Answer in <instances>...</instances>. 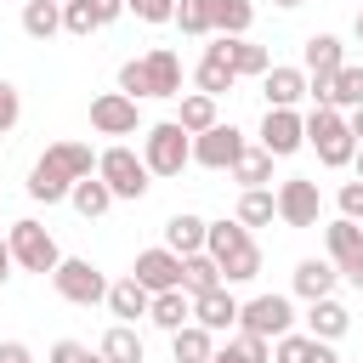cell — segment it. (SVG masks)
I'll return each instance as SVG.
<instances>
[{"mask_svg": "<svg viewBox=\"0 0 363 363\" xmlns=\"http://www.w3.org/2000/svg\"><path fill=\"white\" fill-rule=\"evenodd\" d=\"M204 250L221 267V284H255L261 278V244L250 238V227L238 216H221L204 227Z\"/></svg>", "mask_w": 363, "mask_h": 363, "instance_id": "6da1fadb", "label": "cell"}, {"mask_svg": "<svg viewBox=\"0 0 363 363\" xmlns=\"http://www.w3.org/2000/svg\"><path fill=\"white\" fill-rule=\"evenodd\" d=\"M306 147L318 153V164L329 170H352V153H357V136L346 130V113L340 108H306Z\"/></svg>", "mask_w": 363, "mask_h": 363, "instance_id": "7a4b0ae2", "label": "cell"}, {"mask_svg": "<svg viewBox=\"0 0 363 363\" xmlns=\"http://www.w3.org/2000/svg\"><path fill=\"white\" fill-rule=\"evenodd\" d=\"M142 164L147 176H182L193 164V136L176 125V119H159L142 130Z\"/></svg>", "mask_w": 363, "mask_h": 363, "instance_id": "3957f363", "label": "cell"}, {"mask_svg": "<svg viewBox=\"0 0 363 363\" xmlns=\"http://www.w3.org/2000/svg\"><path fill=\"white\" fill-rule=\"evenodd\" d=\"M96 176L108 182V193H113V204L125 199V204H136L153 182H147V164H142V153L136 147H125V142H113V147H102L96 153Z\"/></svg>", "mask_w": 363, "mask_h": 363, "instance_id": "277c9868", "label": "cell"}, {"mask_svg": "<svg viewBox=\"0 0 363 363\" xmlns=\"http://www.w3.org/2000/svg\"><path fill=\"white\" fill-rule=\"evenodd\" d=\"M6 250H11V267H23V272H40V278H51V267L62 261L57 238H51V233H45L34 216L11 221V233H6Z\"/></svg>", "mask_w": 363, "mask_h": 363, "instance_id": "5b68a950", "label": "cell"}, {"mask_svg": "<svg viewBox=\"0 0 363 363\" xmlns=\"http://www.w3.org/2000/svg\"><path fill=\"white\" fill-rule=\"evenodd\" d=\"M51 289H57L68 306H96V301H108V278H102V267L85 261V255H62V261L51 267Z\"/></svg>", "mask_w": 363, "mask_h": 363, "instance_id": "8992f818", "label": "cell"}, {"mask_svg": "<svg viewBox=\"0 0 363 363\" xmlns=\"http://www.w3.org/2000/svg\"><path fill=\"white\" fill-rule=\"evenodd\" d=\"M238 329L261 335V340H278V335L295 329V301L289 295H250V301H238Z\"/></svg>", "mask_w": 363, "mask_h": 363, "instance_id": "52a82bcc", "label": "cell"}, {"mask_svg": "<svg viewBox=\"0 0 363 363\" xmlns=\"http://www.w3.org/2000/svg\"><path fill=\"white\" fill-rule=\"evenodd\" d=\"M272 199H278V221L284 227H318V216H323V193H318L312 176H284Z\"/></svg>", "mask_w": 363, "mask_h": 363, "instance_id": "ba28073f", "label": "cell"}, {"mask_svg": "<svg viewBox=\"0 0 363 363\" xmlns=\"http://www.w3.org/2000/svg\"><path fill=\"white\" fill-rule=\"evenodd\" d=\"M136 125H142L136 96H125V91L91 96V130H96V136H136Z\"/></svg>", "mask_w": 363, "mask_h": 363, "instance_id": "9c48e42d", "label": "cell"}, {"mask_svg": "<svg viewBox=\"0 0 363 363\" xmlns=\"http://www.w3.org/2000/svg\"><path fill=\"white\" fill-rule=\"evenodd\" d=\"M261 147H267L272 159L301 153V147H306V119H301V108H267V119H261Z\"/></svg>", "mask_w": 363, "mask_h": 363, "instance_id": "30bf717a", "label": "cell"}, {"mask_svg": "<svg viewBox=\"0 0 363 363\" xmlns=\"http://www.w3.org/2000/svg\"><path fill=\"white\" fill-rule=\"evenodd\" d=\"M244 147H250V142H244V130L216 119L210 130H199V136H193V164H204V170H227Z\"/></svg>", "mask_w": 363, "mask_h": 363, "instance_id": "8fae6325", "label": "cell"}, {"mask_svg": "<svg viewBox=\"0 0 363 363\" xmlns=\"http://www.w3.org/2000/svg\"><path fill=\"white\" fill-rule=\"evenodd\" d=\"M323 250H329V261H335V272H340V278L363 272V221L335 216V221L323 227Z\"/></svg>", "mask_w": 363, "mask_h": 363, "instance_id": "7c38bea8", "label": "cell"}, {"mask_svg": "<svg viewBox=\"0 0 363 363\" xmlns=\"http://www.w3.org/2000/svg\"><path fill=\"white\" fill-rule=\"evenodd\" d=\"M130 278H136L147 295L176 289V284H182V255H176V250H164V244H153V250H142V255L130 261Z\"/></svg>", "mask_w": 363, "mask_h": 363, "instance_id": "4fadbf2b", "label": "cell"}, {"mask_svg": "<svg viewBox=\"0 0 363 363\" xmlns=\"http://www.w3.org/2000/svg\"><path fill=\"white\" fill-rule=\"evenodd\" d=\"M210 45L227 57V68H233L238 79H261V74L272 68V51H267V45H255L250 34H216Z\"/></svg>", "mask_w": 363, "mask_h": 363, "instance_id": "5bb4252c", "label": "cell"}, {"mask_svg": "<svg viewBox=\"0 0 363 363\" xmlns=\"http://www.w3.org/2000/svg\"><path fill=\"white\" fill-rule=\"evenodd\" d=\"M193 323H204L210 335H233L238 329V295H233V284H216V289L193 295Z\"/></svg>", "mask_w": 363, "mask_h": 363, "instance_id": "9a60e30c", "label": "cell"}, {"mask_svg": "<svg viewBox=\"0 0 363 363\" xmlns=\"http://www.w3.org/2000/svg\"><path fill=\"white\" fill-rule=\"evenodd\" d=\"M142 96H182V57L170 45H153L142 57Z\"/></svg>", "mask_w": 363, "mask_h": 363, "instance_id": "2e32d148", "label": "cell"}, {"mask_svg": "<svg viewBox=\"0 0 363 363\" xmlns=\"http://www.w3.org/2000/svg\"><path fill=\"white\" fill-rule=\"evenodd\" d=\"M261 96H267V108H301V102H306V68L272 62V68L261 74Z\"/></svg>", "mask_w": 363, "mask_h": 363, "instance_id": "e0dca14e", "label": "cell"}, {"mask_svg": "<svg viewBox=\"0 0 363 363\" xmlns=\"http://www.w3.org/2000/svg\"><path fill=\"white\" fill-rule=\"evenodd\" d=\"M340 62H346V40H340V34H306V45H301L306 79H329Z\"/></svg>", "mask_w": 363, "mask_h": 363, "instance_id": "ac0fdd59", "label": "cell"}, {"mask_svg": "<svg viewBox=\"0 0 363 363\" xmlns=\"http://www.w3.org/2000/svg\"><path fill=\"white\" fill-rule=\"evenodd\" d=\"M295 295L301 301H318V295H335V284H340V272H335V261L329 255H306V261H295Z\"/></svg>", "mask_w": 363, "mask_h": 363, "instance_id": "d6986e66", "label": "cell"}, {"mask_svg": "<svg viewBox=\"0 0 363 363\" xmlns=\"http://www.w3.org/2000/svg\"><path fill=\"white\" fill-rule=\"evenodd\" d=\"M147 323L153 329H164V335H176L182 323H193V295L176 284V289H159L153 301H147Z\"/></svg>", "mask_w": 363, "mask_h": 363, "instance_id": "ffe728a7", "label": "cell"}, {"mask_svg": "<svg viewBox=\"0 0 363 363\" xmlns=\"http://www.w3.org/2000/svg\"><path fill=\"white\" fill-rule=\"evenodd\" d=\"M346 329H352V312H346L335 295L306 301V335H318V340H340Z\"/></svg>", "mask_w": 363, "mask_h": 363, "instance_id": "44dd1931", "label": "cell"}, {"mask_svg": "<svg viewBox=\"0 0 363 363\" xmlns=\"http://www.w3.org/2000/svg\"><path fill=\"white\" fill-rule=\"evenodd\" d=\"M323 102H329V108H340V113L363 108V62H340V68L329 74V91H323Z\"/></svg>", "mask_w": 363, "mask_h": 363, "instance_id": "7402d4cb", "label": "cell"}, {"mask_svg": "<svg viewBox=\"0 0 363 363\" xmlns=\"http://www.w3.org/2000/svg\"><path fill=\"white\" fill-rule=\"evenodd\" d=\"M193 85H199L204 96H227V91L238 85V74L227 68V57H221L216 45H204V57H199V68H193Z\"/></svg>", "mask_w": 363, "mask_h": 363, "instance_id": "603a6c76", "label": "cell"}, {"mask_svg": "<svg viewBox=\"0 0 363 363\" xmlns=\"http://www.w3.org/2000/svg\"><path fill=\"white\" fill-rule=\"evenodd\" d=\"M68 187H74V182H68V176L40 153V159H34V170H28V199H34V204H62V199H68Z\"/></svg>", "mask_w": 363, "mask_h": 363, "instance_id": "cb8c5ba5", "label": "cell"}, {"mask_svg": "<svg viewBox=\"0 0 363 363\" xmlns=\"http://www.w3.org/2000/svg\"><path fill=\"white\" fill-rule=\"evenodd\" d=\"M204 216H193V210H176L170 221H164V250H176V255H193V250H204Z\"/></svg>", "mask_w": 363, "mask_h": 363, "instance_id": "d4e9b609", "label": "cell"}, {"mask_svg": "<svg viewBox=\"0 0 363 363\" xmlns=\"http://www.w3.org/2000/svg\"><path fill=\"white\" fill-rule=\"evenodd\" d=\"M147 301H153V295H147V289H142L130 272H125L119 284H108V312H113L119 323H136V318H147Z\"/></svg>", "mask_w": 363, "mask_h": 363, "instance_id": "484cf974", "label": "cell"}, {"mask_svg": "<svg viewBox=\"0 0 363 363\" xmlns=\"http://www.w3.org/2000/svg\"><path fill=\"white\" fill-rule=\"evenodd\" d=\"M45 159L68 176V182H79V176H96V153H91V142H51L45 147Z\"/></svg>", "mask_w": 363, "mask_h": 363, "instance_id": "4316f807", "label": "cell"}, {"mask_svg": "<svg viewBox=\"0 0 363 363\" xmlns=\"http://www.w3.org/2000/svg\"><path fill=\"white\" fill-rule=\"evenodd\" d=\"M68 204H74L85 221H96V216H108V210H113V193H108V182H102V176H79V182L68 187Z\"/></svg>", "mask_w": 363, "mask_h": 363, "instance_id": "83f0119b", "label": "cell"}, {"mask_svg": "<svg viewBox=\"0 0 363 363\" xmlns=\"http://www.w3.org/2000/svg\"><path fill=\"white\" fill-rule=\"evenodd\" d=\"M210 352H216V335H210L204 323H182V329L170 335V357H176V363H210Z\"/></svg>", "mask_w": 363, "mask_h": 363, "instance_id": "f1b7e54d", "label": "cell"}, {"mask_svg": "<svg viewBox=\"0 0 363 363\" xmlns=\"http://www.w3.org/2000/svg\"><path fill=\"white\" fill-rule=\"evenodd\" d=\"M96 352H102L108 363H142V357H147V346H142L136 323H113V329L96 340Z\"/></svg>", "mask_w": 363, "mask_h": 363, "instance_id": "f546056e", "label": "cell"}, {"mask_svg": "<svg viewBox=\"0 0 363 363\" xmlns=\"http://www.w3.org/2000/svg\"><path fill=\"white\" fill-rule=\"evenodd\" d=\"M210 363H272V340H261V335H227V346H216L210 352Z\"/></svg>", "mask_w": 363, "mask_h": 363, "instance_id": "4dcf8cb0", "label": "cell"}, {"mask_svg": "<svg viewBox=\"0 0 363 363\" xmlns=\"http://www.w3.org/2000/svg\"><path fill=\"white\" fill-rule=\"evenodd\" d=\"M227 176H233L238 187H267V182H272V153L255 142V147H244V153L227 164Z\"/></svg>", "mask_w": 363, "mask_h": 363, "instance_id": "1f68e13d", "label": "cell"}, {"mask_svg": "<svg viewBox=\"0 0 363 363\" xmlns=\"http://www.w3.org/2000/svg\"><path fill=\"white\" fill-rule=\"evenodd\" d=\"M255 0H210V34H250Z\"/></svg>", "mask_w": 363, "mask_h": 363, "instance_id": "d6a6232c", "label": "cell"}, {"mask_svg": "<svg viewBox=\"0 0 363 363\" xmlns=\"http://www.w3.org/2000/svg\"><path fill=\"white\" fill-rule=\"evenodd\" d=\"M23 34H28V40L62 34V6H57V0H23Z\"/></svg>", "mask_w": 363, "mask_h": 363, "instance_id": "836d02e7", "label": "cell"}, {"mask_svg": "<svg viewBox=\"0 0 363 363\" xmlns=\"http://www.w3.org/2000/svg\"><path fill=\"white\" fill-rule=\"evenodd\" d=\"M233 216H238L244 227H272V221H278V199H272V187H244Z\"/></svg>", "mask_w": 363, "mask_h": 363, "instance_id": "e575fe53", "label": "cell"}, {"mask_svg": "<svg viewBox=\"0 0 363 363\" xmlns=\"http://www.w3.org/2000/svg\"><path fill=\"white\" fill-rule=\"evenodd\" d=\"M216 284H221V267H216L210 250L182 255V289H187V295H204V289H216Z\"/></svg>", "mask_w": 363, "mask_h": 363, "instance_id": "d590c367", "label": "cell"}, {"mask_svg": "<svg viewBox=\"0 0 363 363\" xmlns=\"http://www.w3.org/2000/svg\"><path fill=\"white\" fill-rule=\"evenodd\" d=\"M221 113H216V96H204V91H187L182 96V108H176V125L187 130V136H199V130H210Z\"/></svg>", "mask_w": 363, "mask_h": 363, "instance_id": "8d00e7d4", "label": "cell"}, {"mask_svg": "<svg viewBox=\"0 0 363 363\" xmlns=\"http://www.w3.org/2000/svg\"><path fill=\"white\" fill-rule=\"evenodd\" d=\"M187 40H210V0H176V17H170Z\"/></svg>", "mask_w": 363, "mask_h": 363, "instance_id": "74e56055", "label": "cell"}, {"mask_svg": "<svg viewBox=\"0 0 363 363\" xmlns=\"http://www.w3.org/2000/svg\"><path fill=\"white\" fill-rule=\"evenodd\" d=\"M272 363H312V335L306 329H289L272 340Z\"/></svg>", "mask_w": 363, "mask_h": 363, "instance_id": "f35d334b", "label": "cell"}, {"mask_svg": "<svg viewBox=\"0 0 363 363\" xmlns=\"http://www.w3.org/2000/svg\"><path fill=\"white\" fill-rule=\"evenodd\" d=\"M62 34H74V40H91V34H96L91 0H62Z\"/></svg>", "mask_w": 363, "mask_h": 363, "instance_id": "ab89813d", "label": "cell"}, {"mask_svg": "<svg viewBox=\"0 0 363 363\" xmlns=\"http://www.w3.org/2000/svg\"><path fill=\"white\" fill-rule=\"evenodd\" d=\"M17 119H23V91H17L11 79H0V136H11Z\"/></svg>", "mask_w": 363, "mask_h": 363, "instance_id": "60d3db41", "label": "cell"}, {"mask_svg": "<svg viewBox=\"0 0 363 363\" xmlns=\"http://www.w3.org/2000/svg\"><path fill=\"white\" fill-rule=\"evenodd\" d=\"M125 11L136 23H170L176 17V0H125Z\"/></svg>", "mask_w": 363, "mask_h": 363, "instance_id": "b9f144b4", "label": "cell"}, {"mask_svg": "<svg viewBox=\"0 0 363 363\" xmlns=\"http://www.w3.org/2000/svg\"><path fill=\"white\" fill-rule=\"evenodd\" d=\"M45 363H108V357H102V352H91L85 340H57Z\"/></svg>", "mask_w": 363, "mask_h": 363, "instance_id": "7bdbcfd3", "label": "cell"}, {"mask_svg": "<svg viewBox=\"0 0 363 363\" xmlns=\"http://www.w3.org/2000/svg\"><path fill=\"white\" fill-rule=\"evenodd\" d=\"M335 210L346 216V221H363V182L352 176V182H340V193H335Z\"/></svg>", "mask_w": 363, "mask_h": 363, "instance_id": "ee69618b", "label": "cell"}, {"mask_svg": "<svg viewBox=\"0 0 363 363\" xmlns=\"http://www.w3.org/2000/svg\"><path fill=\"white\" fill-rule=\"evenodd\" d=\"M119 91L142 102V57H130V62H119Z\"/></svg>", "mask_w": 363, "mask_h": 363, "instance_id": "f6af8a7d", "label": "cell"}, {"mask_svg": "<svg viewBox=\"0 0 363 363\" xmlns=\"http://www.w3.org/2000/svg\"><path fill=\"white\" fill-rule=\"evenodd\" d=\"M91 17H96V28H108L125 17V0H91Z\"/></svg>", "mask_w": 363, "mask_h": 363, "instance_id": "bcb514c9", "label": "cell"}, {"mask_svg": "<svg viewBox=\"0 0 363 363\" xmlns=\"http://www.w3.org/2000/svg\"><path fill=\"white\" fill-rule=\"evenodd\" d=\"M0 363H34V352L23 340H0Z\"/></svg>", "mask_w": 363, "mask_h": 363, "instance_id": "7dc6e473", "label": "cell"}, {"mask_svg": "<svg viewBox=\"0 0 363 363\" xmlns=\"http://www.w3.org/2000/svg\"><path fill=\"white\" fill-rule=\"evenodd\" d=\"M312 363H340V357H335V340H318V335H312Z\"/></svg>", "mask_w": 363, "mask_h": 363, "instance_id": "c3c4849f", "label": "cell"}, {"mask_svg": "<svg viewBox=\"0 0 363 363\" xmlns=\"http://www.w3.org/2000/svg\"><path fill=\"white\" fill-rule=\"evenodd\" d=\"M346 130H352V136L363 142V108H352V113H346Z\"/></svg>", "mask_w": 363, "mask_h": 363, "instance_id": "681fc988", "label": "cell"}, {"mask_svg": "<svg viewBox=\"0 0 363 363\" xmlns=\"http://www.w3.org/2000/svg\"><path fill=\"white\" fill-rule=\"evenodd\" d=\"M6 278H11V250H6V238H0V289H6Z\"/></svg>", "mask_w": 363, "mask_h": 363, "instance_id": "f907efd6", "label": "cell"}, {"mask_svg": "<svg viewBox=\"0 0 363 363\" xmlns=\"http://www.w3.org/2000/svg\"><path fill=\"white\" fill-rule=\"evenodd\" d=\"M352 40L363 45V6H357V17H352Z\"/></svg>", "mask_w": 363, "mask_h": 363, "instance_id": "816d5d0a", "label": "cell"}, {"mask_svg": "<svg viewBox=\"0 0 363 363\" xmlns=\"http://www.w3.org/2000/svg\"><path fill=\"white\" fill-rule=\"evenodd\" d=\"M352 170H357V182H363V142H357V153H352Z\"/></svg>", "mask_w": 363, "mask_h": 363, "instance_id": "f5cc1de1", "label": "cell"}, {"mask_svg": "<svg viewBox=\"0 0 363 363\" xmlns=\"http://www.w3.org/2000/svg\"><path fill=\"white\" fill-rule=\"evenodd\" d=\"M272 6H284V11H295V6H306V0H272Z\"/></svg>", "mask_w": 363, "mask_h": 363, "instance_id": "db71d44e", "label": "cell"}, {"mask_svg": "<svg viewBox=\"0 0 363 363\" xmlns=\"http://www.w3.org/2000/svg\"><path fill=\"white\" fill-rule=\"evenodd\" d=\"M352 284H357V289H363V272H352Z\"/></svg>", "mask_w": 363, "mask_h": 363, "instance_id": "11a10c76", "label": "cell"}, {"mask_svg": "<svg viewBox=\"0 0 363 363\" xmlns=\"http://www.w3.org/2000/svg\"><path fill=\"white\" fill-rule=\"evenodd\" d=\"M57 6H62V0H57Z\"/></svg>", "mask_w": 363, "mask_h": 363, "instance_id": "9f6ffc18", "label": "cell"}]
</instances>
